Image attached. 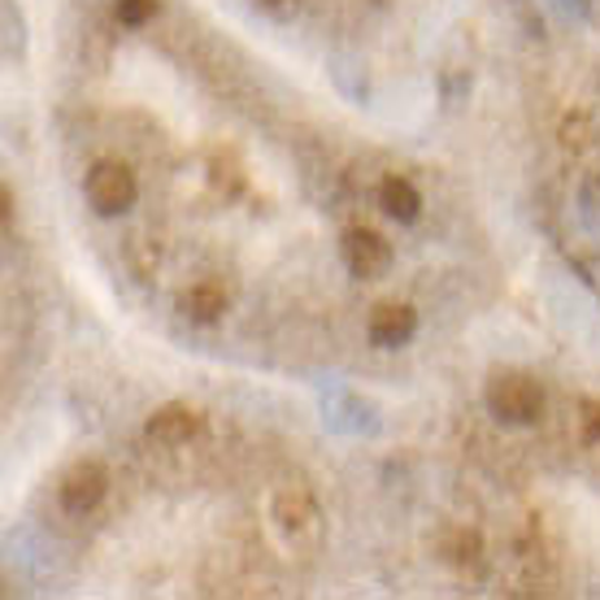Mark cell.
<instances>
[{"label": "cell", "instance_id": "12", "mask_svg": "<svg viewBox=\"0 0 600 600\" xmlns=\"http://www.w3.org/2000/svg\"><path fill=\"white\" fill-rule=\"evenodd\" d=\"M113 13H118L122 27H144V22H152V13H157V0H118Z\"/></svg>", "mask_w": 600, "mask_h": 600}, {"label": "cell", "instance_id": "15", "mask_svg": "<svg viewBox=\"0 0 600 600\" xmlns=\"http://www.w3.org/2000/svg\"><path fill=\"white\" fill-rule=\"evenodd\" d=\"M261 4H283V0H261Z\"/></svg>", "mask_w": 600, "mask_h": 600}, {"label": "cell", "instance_id": "7", "mask_svg": "<svg viewBox=\"0 0 600 600\" xmlns=\"http://www.w3.org/2000/svg\"><path fill=\"white\" fill-rule=\"evenodd\" d=\"M149 440L152 444H166V449H179V444H188V440H197L200 431V413L192 404H161L157 413L149 418Z\"/></svg>", "mask_w": 600, "mask_h": 600}, {"label": "cell", "instance_id": "6", "mask_svg": "<svg viewBox=\"0 0 600 600\" xmlns=\"http://www.w3.org/2000/svg\"><path fill=\"white\" fill-rule=\"evenodd\" d=\"M366 331H370V340H374L379 349H397L404 340H413L418 313H413L409 304H400V300H379V304L370 309V318H366Z\"/></svg>", "mask_w": 600, "mask_h": 600}, {"label": "cell", "instance_id": "5", "mask_svg": "<svg viewBox=\"0 0 600 600\" xmlns=\"http://www.w3.org/2000/svg\"><path fill=\"white\" fill-rule=\"evenodd\" d=\"M340 249H344L349 270L361 274V279H379V274H388V266H392V244H388L379 231H370V227H352Z\"/></svg>", "mask_w": 600, "mask_h": 600}, {"label": "cell", "instance_id": "1", "mask_svg": "<svg viewBox=\"0 0 600 600\" xmlns=\"http://www.w3.org/2000/svg\"><path fill=\"white\" fill-rule=\"evenodd\" d=\"M270 522H274V531H279V540H283L288 552L313 557V552L322 549V536H327L322 509H318V500L309 497L304 488L274 492V500H270Z\"/></svg>", "mask_w": 600, "mask_h": 600}, {"label": "cell", "instance_id": "9", "mask_svg": "<svg viewBox=\"0 0 600 600\" xmlns=\"http://www.w3.org/2000/svg\"><path fill=\"white\" fill-rule=\"evenodd\" d=\"M183 309H188V318H197V322H218V318L231 309V292H227L222 279H197V283L183 292Z\"/></svg>", "mask_w": 600, "mask_h": 600}, {"label": "cell", "instance_id": "2", "mask_svg": "<svg viewBox=\"0 0 600 600\" xmlns=\"http://www.w3.org/2000/svg\"><path fill=\"white\" fill-rule=\"evenodd\" d=\"M483 397H488V409L497 413L500 422H513V427H527V422H536L544 413V388L522 370H497L488 379Z\"/></svg>", "mask_w": 600, "mask_h": 600}, {"label": "cell", "instance_id": "11", "mask_svg": "<svg viewBox=\"0 0 600 600\" xmlns=\"http://www.w3.org/2000/svg\"><path fill=\"white\" fill-rule=\"evenodd\" d=\"M561 140L574 144V149H592V144H597V140H592V118H588V113H570V118L561 122Z\"/></svg>", "mask_w": 600, "mask_h": 600}, {"label": "cell", "instance_id": "10", "mask_svg": "<svg viewBox=\"0 0 600 600\" xmlns=\"http://www.w3.org/2000/svg\"><path fill=\"white\" fill-rule=\"evenodd\" d=\"M379 200H383V209H388L397 222H413V218L422 213V192H418L404 174H388V179L379 183Z\"/></svg>", "mask_w": 600, "mask_h": 600}, {"label": "cell", "instance_id": "4", "mask_svg": "<svg viewBox=\"0 0 600 600\" xmlns=\"http://www.w3.org/2000/svg\"><path fill=\"white\" fill-rule=\"evenodd\" d=\"M104 497H109V474L100 461H74L66 470V479L57 483V500L70 513H92Z\"/></svg>", "mask_w": 600, "mask_h": 600}, {"label": "cell", "instance_id": "8", "mask_svg": "<svg viewBox=\"0 0 600 600\" xmlns=\"http://www.w3.org/2000/svg\"><path fill=\"white\" fill-rule=\"evenodd\" d=\"M440 557L461 574H479L483 570V536L474 527H449L440 536Z\"/></svg>", "mask_w": 600, "mask_h": 600}, {"label": "cell", "instance_id": "3", "mask_svg": "<svg viewBox=\"0 0 600 600\" xmlns=\"http://www.w3.org/2000/svg\"><path fill=\"white\" fill-rule=\"evenodd\" d=\"M83 188H88V200L97 204L100 213H122L136 200V192H140L127 161H97L88 170V183Z\"/></svg>", "mask_w": 600, "mask_h": 600}, {"label": "cell", "instance_id": "13", "mask_svg": "<svg viewBox=\"0 0 600 600\" xmlns=\"http://www.w3.org/2000/svg\"><path fill=\"white\" fill-rule=\"evenodd\" d=\"M131 266H136V274H140V279H149L152 270H157V249H149L144 252V240H131Z\"/></svg>", "mask_w": 600, "mask_h": 600}, {"label": "cell", "instance_id": "14", "mask_svg": "<svg viewBox=\"0 0 600 600\" xmlns=\"http://www.w3.org/2000/svg\"><path fill=\"white\" fill-rule=\"evenodd\" d=\"M583 427H588V440L600 449V404L597 400H583Z\"/></svg>", "mask_w": 600, "mask_h": 600}]
</instances>
